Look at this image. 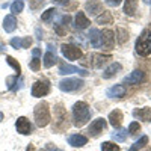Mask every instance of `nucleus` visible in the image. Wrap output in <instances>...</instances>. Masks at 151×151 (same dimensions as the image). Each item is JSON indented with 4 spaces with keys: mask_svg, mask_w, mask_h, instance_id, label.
<instances>
[{
    "mask_svg": "<svg viewBox=\"0 0 151 151\" xmlns=\"http://www.w3.org/2000/svg\"><path fill=\"white\" fill-rule=\"evenodd\" d=\"M91 118V109L85 101H77L73 106V119L76 127H83Z\"/></svg>",
    "mask_w": 151,
    "mask_h": 151,
    "instance_id": "1",
    "label": "nucleus"
},
{
    "mask_svg": "<svg viewBox=\"0 0 151 151\" xmlns=\"http://www.w3.org/2000/svg\"><path fill=\"white\" fill-rule=\"evenodd\" d=\"M136 52L141 56H148L151 55V24L145 27L141 33V36L136 41Z\"/></svg>",
    "mask_w": 151,
    "mask_h": 151,
    "instance_id": "2",
    "label": "nucleus"
},
{
    "mask_svg": "<svg viewBox=\"0 0 151 151\" xmlns=\"http://www.w3.org/2000/svg\"><path fill=\"white\" fill-rule=\"evenodd\" d=\"M33 116H35V121H36L38 127H45V125L50 122V109H48V104L45 101L38 103L35 106V109H33Z\"/></svg>",
    "mask_w": 151,
    "mask_h": 151,
    "instance_id": "3",
    "label": "nucleus"
},
{
    "mask_svg": "<svg viewBox=\"0 0 151 151\" xmlns=\"http://www.w3.org/2000/svg\"><path fill=\"white\" fill-rule=\"evenodd\" d=\"M83 86V80L77 79V77H68L59 82V89L64 91V92H73V91H77Z\"/></svg>",
    "mask_w": 151,
    "mask_h": 151,
    "instance_id": "4",
    "label": "nucleus"
},
{
    "mask_svg": "<svg viewBox=\"0 0 151 151\" xmlns=\"http://www.w3.org/2000/svg\"><path fill=\"white\" fill-rule=\"evenodd\" d=\"M60 52L68 60H77L82 58V50L77 45H73V44H62Z\"/></svg>",
    "mask_w": 151,
    "mask_h": 151,
    "instance_id": "5",
    "label": "nucleus"
},
{
    "mask_svg": "<svg viewBox=\"0 0 151 151\" xmlns=\"http://www.w3.org/2000/svg\"><path fill=\"white\" fill-rule=\"evenodd\" d=\"M50 92V82L47 79H42V80H38L32 85V95L33 97H44Z\"/></svg>",
    "mask_w": 151,
    "mask_h": 151,
    "instance_id": "6",
    "label": "nucleus"
},
{
    "mask_svg": "<svg viewBox=\"0 0 151 151\" xmlns=\"http://www.w3.org/2000/svg\"><path fill=\"white\" fill-rule=\"evenodd\" d=\"M15 129H17V132L21 133V134H30V132H32V124H30V121H29L26 116H20V118L15 121Z\"/></svg>",
    "mask_w": 151,
    "mask_h": 151,
    "instance_id": "7",
    "label": "nucleus"
},
{
    "mask_svg": "<svg viewBox=\"0 0 151 151\" xmlns=\"http://www.w3.org/2000/svg\"><path fill=\"white\" fill-rule=\"evenodd\" d=\"M106 125H107V122H106L104 118H97V119L92 121L91 125H89V134L94 136V137L98 136L100 133H101V132L106 129Z\"/></svg>",
    "mask_w": 151,
    "mask_h": 151,
    "instance_id": "8",
    "label": "nucleus"
},
{
    "mask_svg": "<svg viewBox=\"0 0 151 151\" xmlns=\"http://www.w3.org/2000/svg\"><path fill=\"white\" fill-rule=\"evenodd\" d=\"M144 77H145L144 71H141V70H134V71L130 73L129 76H125L124 80H122V83H125V85H137L139 82L144 80Z\"/></svg>",
    "mask_w": 151,
    "mask_h": 151,
    "instance_id": "9",
    "label": "nucleus"
},
{
    "mask_svg": "<svg viewBox=\"0 0 151 151\" xmlns=\"http://www.w3.org/2000/svg\"><path fill=\"white\" fill-rule=\"evenodd\" d=\"M113 45H115V33L112 30H103L101 32V47L110 50Z\"/></svg>",
    "mask_w": 151,
    "mask_h": 151,
    "instance_id": "10",
    "label": "nucleus"
},
{
    "mask_svg": "<svg viewBox=\"0 0 151 151\" xmlns=\"http://www.w3.org/2000/svg\"><path fill=\"white\" fill-rule=\"evenodd\" d=\"M59 74L65 76V74H80V76H88V71L83 70V68H79V67H73V65H68V64H64L59 67Z\"/></svg>",
    "mask_w": 151,
    "mask_h": 151,
    "instance_id": "11",
    "label": "nucleus"
},
{
    "mask_svg": "<svg viewBox=\"0 0 151 151\" xmlns=\"http://www.w3.org/2000/svg\"><path fill=\"white\" fill-rule=\"evenodd\" d=\"M53 44H48V50H47V53L44 55V67L45 68H50V67H53L56 62H58V58H56V52H53Z\"/></svg>",
    "mask_w": 151,
    "mask_h": 151,
    "instance_id": "12",
    "label": "nucleus"
},
{
    "mask_svg": "<svg viewBox=\"0 0 151 151\" xmlns=\"http://www.w3.org/2000/svg\"><path fill=\"white\" fill-rule=\"evenodd\" d=\"M85 8H86V11L89 12L91 15H94L95 18L103 12V5H101V2H98V0H91V2H88Z\"/></svg>",
    "mask_w": 151,
    "mask_h": 151,
    "instance_id": "13",
    "label": "nucleus"
},
{
    "mask_svg": "<svg viewBox=\"0 0 151 151\" xmlns=\"http://www.w3.org/2000/svg\"><path fill=\"white\" fill-rule=\"evenodd\" d=\"M32 44V38L30 36H24V38H12L11 40V45L14 48H29Z\"/></svg>",
    "mask_w": 151,
    "mask_h": 151,
    "instance_id": "14",
    "label": "nucleus"
},
{
    "mask_svg": "<svg viewBox=\"0 0 151 151\" xmlns=\"http://www.w3.org/2000/svg\"><path fill=\"white\" fill-rule=\"evenodd\" d=\"M107 60H110V56H103V55H91L89 56V65L94 68H101Z\"/></svg>",
    "mask_w": 151,
    "mask_h": 151,
    "instance_id": "15",
    "label": "nucleus"
},
{
    "mask_svg": "<svg viewBox=\"0 0 151 151\" xmlns=\"http://www.w3.org/2000/svg\"><path fill=\"white\" fill-rule=\"evenodd\" d=\"M88 38L91 41V45L94 48H100L101 47V32L98 29H91L89 33H88Z\"/></svg>",
    "mask_w": 151,
    "mask_h": 151,
    "instance_id": "16",
    "label": "nucleus"
},
{
    "mask_svg": "<svg viewBox=\"0 0 151 151\" xmlns=\"http://www.w3.org/2000/svg\"><path fill=\"white\" fill-rule=\"evenodd\" d=\"M107 119H109L110 125H113V127H115V129H118L119 125H121V122H122V112H121L119 109H115V110H112V112L109 113Z\"/></svg>",
    "mask_w": 151,
    "mask_h": 151,
    "instance_id": "17",
    "label": "nucleus"
},
{
    "mask_svg": "<svg viewBox=\"0 0 151 151\" xmlns=\"http://www.w3.org/2000/svg\"><path fill=\"white\" fill-rule=\"evenodd\" d=\"M88 142V137L83 136V134H71L68 137V144L71 147H76V148H80V147H85Z\"/></svg>",
    "mask_w": 151,
    "mask_h": 151,
    "instance_id": "18",
    "label": "nucleus"
},
{
    "mask_svg": "<svg viewBox=\"0 0 151 151\" xmlns=\"http://www.w3.org/2000/svg\"><path fill=\"white\" fill-rule=\"evenodd\" d=\"M125 88L122 86V85H115V86H112V88H109L107 89V97H110V98H122L124 95H125Z\"/></svg>",
    "mask_w": 151,
    "mask_h": 151,
    "instance_id": "19",
    "label": "nucleus"
},
{
    "mask_svg": "<svg viewBox=\"0 0 151 151\" xmlns=\"http://www.w3.org/2000/svg\"><path fill=\"white\" fill-rule=\"evenodd\" d=\"M89 24H91V21H89V18L85 15V12L79 11L77 14H76V27H77V29L83 30V29H86L88 26H89Z\"/></svg>",
    "mask_w": 151,
    "mask_h": 151,
    "instance_id": "20",
    "label": "nucleus"
},
{
    "mask_svg": "<svg viewBox=\"0 0 151 151\" xmlns=\"http://www.w3.org/2000/svg\"><path fill=\"white\" fill-rule=\"evenodd\" d=\"M133 116L139 118L141 121H151V109L150 107H142L133 110Z\"/></svg>",
    "mask_w": 151,
    "mask_h": 151,
    "instance_id": "21",
    "label": "nucleus"
},
{
    "mask_svg": "<svg viewBox=\"0 0 151 151\" xmlns=\"http://www.w3.org/2000/svg\"><path fill=\"white\" fill-rule=\"evenodd\" d=\"M15 27H17V18L14 15H6L5 20H3V29L8 33H11V32L15 30Z\"/></svg>",
    "mask_w": 151,
    "mask_h": 151,
    "instance_id": "22",
    "label": "nucleus"
},
{
    "mask_svg": "<svg viewBox=\"0 0 151 151\" xmlns=\"http://www.w3.org/2000/svg\"><path fill=\"white\" fill-rule=\"evenodd\" d=\"M121 64H118V62H113V64H110L106 70H104V73H103V77L104 79H110V77H113L118 71H121Z\"/></svg>",
    "mask_w": 151,
    "mask_h": 151,
    "instance_id": "23",
    "label": "nucleus"
},
{
    "mask_svg": "<svg viewBox=\"0 0 151 151\" xmlns=\"http://www.w3.org/2000/svg\"><path fill=\"white\" fill-rule=\"evenodd\" d=\"M136 8H137V0H125L124 3V14L125 15H134L136 14Z\"/></svg>",
    "mask_w": 151,
    "mask_h": 151,
    "instance_id": "24",
    "label": "nucleus"
},
{
    "mask_svg": "<svg viewBox=\"0 0 151 151\" xmlns=\"http://www.w3.org/2000/svg\"><path fill=\"white\" fill-rule=\"evenodd\" d=\"M127 137V129H118L116 132L112 133V139L116 142H124Z\"/></svg>",
    "mask_w": 151,
    "mask_h": 151,
    "instance_id": "25",
    "label": "nucleus"
},
{
    "mask_svg": "<svg viewBox=\"0 0 151 151\" xmlns=\"http://www.w3.org/2000/svg\"><path fill=\"white\" fill-rule=\"evenodd\" d=\"M147 144H148V137H147V136H142L139 141H136V142L130 147V150H129V151H139V150H142Z\"/></svg>",
    "mask_w": 151,
    "mask_h": 151,
    "instance_id": "26",
    "label": "nucleus"
},
{
    "mask_svg": "<svg viewBox=\"0 0 151 151\" xmlns=\"http://www.w3.org/2000/svg\"><path fill=\"white\" fill-rule=\"evenodd\" d=\"M56 15V9L55 8H50V9H47L44 14L41 15V20L44 21V23H48V21H52V18Z\"/></svg>",
    "mask_w": 151,
    "mask_h": 151,
    "instance_id": "27",
    "label": "nucleus"
},
{
    "mask_svg": "<svg viewBox=\"0 0 151 151\" xmlns=\"http://www.w3.org/2000/svg\"><path fill=\"white\" fill-rule=\"evenodd\" d=\"M6 62H8V64H9L12 68L15 70L17 76H20V73H21V67H20V64H18V62H17L14 58H12V56H6Z\"/></svg>",
    "mask_w": 151,
    "mask_h": 151,
    "instance_id": "28",
    "label": "nucleus"
},
{
    "mask_svg": "<svg viewBox=\"0 0 151 151\" xmlns=\"http://www.w3.org/2000/svg\"><path fill=\"white\" fill-rule=\"evenodd\" d=\"M23 8H24V2H23V0H15V2L11 5V12L18 14V12L23 11Z\"/></svg>",
    "mask_w": 151,
    "mask_h": 151,
    "instance_id": "29",
    "label": "nucleus"
},
{
    "mask_svg": "<svg viewBox=\"0 0 151 151\" xmlns=\"http://www.w3.org/2000/svg\"><path fill=\"white\" fill-rule=\"evenodd\" d=\"M17 80H18V76H9V77L6 79V85H8V88H9L11 91H15L17 89V88H15V85H18Z\"/></svg>",
    "mask_w": 151,
    "mask_h": 151,
    "instance_id": "30",
    "label": "nucleus"
},
{
    "mask_svg": "<svg viewBox=\"0 0 151 151\" xmlns=\"http://www.w3.org/2000/svg\"><path fill=\"white\" fill-rule=\"evenodd\" d=\"M110 20H112V15H110V12H107V11H103L101 14L97 17L98 23H109Z\"/></svg>",
    "mask_w": 151,
    "mask_h": 151,
    "instance_id": "31",
    "label": "nucleus"
},
{
    "mask_svg": "<svg viewBox=\"0 0 151 151\" xmlns=\"http://www.w3.org/2000/svg\"><path fill=\"white\" fill-rule=\"evenodd\" d=\"M101 151H119V147L112 144V142H103L101 144Z\"/></svg>",
    "mask_w": 151,
    "mask_h": 151,
    "instance_id": "32",
    "label": "nucleus"
},
{
    "mask_svg": "<svg viewBox=\"0 0 151 151\" xmlns=\"http://www.w3.org/2000/svg\"><path fill=\"white\" fill-rule=\"evenodd\" d=\"M139 130H141V125H139V122L133 121V122L129 125V130H127V133H130V134H136V133H139Z\"/></svg>",
    "mask_w": 151,
    "mask_h": 151,
    "instance_id": "33",
    "label": "nucleus"
},
{
    "mask_svg": "<svg viewBox=\"0 0 151 151\" xmlns=\"http://www.w3.org/2000/svg\"><path fill=\"white\" fill-rule=\"evenodd\" d=\"M29 67H30V70H33V71H40V67H41V59H40V58H33V59L30 60Z\"/></svg>",
    "mask_w": 151,
    "mask_h": 151,
    "instance_id": "34",
    "label": "nucleus"
},
{
    "mask_svg": "<svg viewBox=\"0 0 151 151\" xmlns=\"http://www.w3.org/2000/svg\"><path fill=\"white\" fill-rule=\"evenodd\" d=\"M40 5H44V0H32V5H30V8H32V9H36Z\"/></svg>",
    "mask_w": 151,
    "mask_h": 151,
    "instance_id": "35",
    "label": "nucleus"
},
{
    "mask_svg": "<svg viewBox=\"0 0 151 151\" xmlns=\"http://www.w3.org/2000/svg\"><path fill=\"white\" fill-rule=\"evenodd\" d=\"M121 2H122V0H106V3L110 5V6H118Z\"/></svg>",
    "mask_w": 151,
    "mask_h": 151,
    "instance_id": "36",
    "label": "nucleus"
},
{
    "mask_svg": "<svg viewBox=\"0 0 151 151\" xmlns=\"http://www.w3.org/2000/svg\"><path fill=\"white\" fill-rule=\"evenodd\" d=\"M118 32L121 33V38H119V42H124V41H125V30H122V29H118Z\"/></svg>",
    "mask_w": 151,
    "mask_h": 151,
    "instance_id": "37",
    "label": "nucleus"
},
{
    "mask_svg": "<svg viewBox=\"0 0 151 151\" xmlns=\"http://www.w3.org/2000/svg\"><path fill=\"white\" fill-rule=\"evenodd\" d=\"M45 151H62V150H59V148H56V147H53L52 144H50V145H47Z\"/></svg>",
    "mask_w": 151,
    "mask_h": 151,
    "instance_id": "38",
    "label": "nucleus"
},
{
    "mask_svg": "<svg viewBox=\"0 0 151 151\" xmlns=\"http://www.w3.org/2000/svg\"><path fill=\"white\" fill-rule=\"evenodd\" d=\"M55 3L59 5V6H65L68 3V0H55Z\"/></svg>",
    "mask_w": 151,
    "mask_h": 151,
    "instance_id": "39",
    "label": "nucleus"
},
{
    "mask_svg": "<svg viewBox=\"0 0 151 151\" xmlns=\"http://www.w3.org/2000/svg\"><path fill=\"white\" fill-rule=\"evenodd\" d=\"M32 55H33V58H40V55H41V50H40V48H33Z\"/></svg>",
    "mask_w": 151,
    "mask_h": 151,
    "instance_id": "40",
    "label": "nucleus"
},
{
    "mask_svg": "<svg viewBox=\"0 0 151 151\" xmlns=\"http://www.w3.org/2000/svg\"><path fill=\"white\" fill-rule=\"evenodd\" d=\"M26 151H35V147H33V145H29Z\"/></svg>",
    "mask_w": 151,
    "mask_h": 151,
    "instance_id": "41",
    "label": "nucleus"
},
{
    "mask_svg": "<svg viewBox=\"0 0 151 151\" xmlns=\"http://www.w3.org/2000/svg\"><path fill=\"white\" fill-rule=\"evenodd\" d=\"M5 52V45H0V53H3Z\"/></svg>",
    "mask_w": 151,
    "mask_h": 151,
    "instance_id": "42",
    "label": "nucleus"
},
{
    "mask_svg": "<svg viewBox=\"0 0 151 151\" xmlns=\"http://www.w3.org/2000/svg\"><path fill=\"white\" fill-rule=\"evenodd\" d=\"M2 121H3V113L0 112V122H2Z\"/></svg>",
    "mask_w": 151,
    "mask_h": 151,
    "instance_id": "43",
    "label": "nucleus"
},
{
    "mask_svg": "<svg viewBox=\"0 0 151 151\" xmlns=\"http://www.w3.org/2000/svg\"><path fill=\"white\" fill-rule=\"evenodd\" d=\"M41 151H45V150H41Z\"/></svg>",
    "mask_w": 151,
    "mask_h": 151,
    "instance_id": "44",
    "label": "nucleus"
}]
</instances>
